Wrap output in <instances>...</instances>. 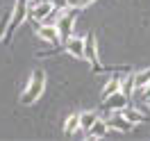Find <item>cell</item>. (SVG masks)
I'll use <instances>...</instances> for the list:
<instances>
[{"mask_svg":"<svg viewBox=\"0 0 150 141\" xmlns=\"http://www.w3.org/2000/svg\"><path fill=\"white\" fill-rule=\"evenodd\" d=\"M43 89H46V73H43V68H37L32 77H30V84L28 89L21 94V105H32L37 103L41 94H43Z\"/></svg>","mask_w":150,"mask_h":141,"instance_id":"6da1fadb","label":"cell"},{"mask_svg":"<svg viewBox=\"0 0 150 141\" xmlns=\"http://www.w3.org/2000/svg\"><path fill=\"white\" fill-rule=\"evenodd\" d=\"M25 18H30V7L28 0H16L14 2V11H11V21H9V30H7V37H5V43L11 41V34L25 23Z\"/></svg>","mask_w":150,"mask_h":141,"instance_id":"7a4b0ae2","label":"cell"},{"mask_svg":"<svg viewBox=\"0 0 150 141\" xmlns=\"http://www.w3.org/2000/svg\"><path fill=\"white\" fill-rule=\"evenodd\" d=\"M75 18H77V7H66L59 18H57V30H59V37H62V43L68 41L73 37V30H75Z\"/></svg>","mask_w":150,"mask_h":141,"instance_id":"3957f363","label":"cell"},{"mask_svg":"<svg viewBox=\"0 0 150 141\" xmlns=\"http://www.w3.org/2000/svg\"><path fill=\"white\" fill-rule=\"evenodd\" d=\"M84 52H86V62L91 64L93 73H103L105 68L98 62V39H96V32H89L84 39Z\"/></svg>","mask_w":150,"mask_h":141,"instance_id":"277c9868","label":"cell"},{"mask_svg":"<svg viewBox=\"0 0 150 141\" xmlns=\"http://www.w3.org/2000/svg\"><path fill=\"white\" fill-rule=\"evenodd\" d=\"M107 125H109V130H114V132H130L132 128H134V123L123 112H114V116L107 118Z\"/></svg>","mask_w":150,"mask_h":141,"instance_id":"5b68a950","label":"cell"},{"mask_svg":"<svg viewBox=\"0 0 150 141\" xmlns=\"http://www.w3.org/2000/svg\"><path fill=\"white\" fill-rule=\"evenodd\" d=\"M62 48H64L68 55L77 57V59H86V52H84V39L71 37L68 41H64V43H62Z\"/></svg>","mask_w":150,"mask_h":141,"instance_id":"8992f818","label":"cell"},{"mask_svg":"<svg viewBox=\"0 0 150 141\" xmlns=\"http://www.w3.org/2000/svg\"><path fill=\"white\" fill-rule=\"evenodd\" d=\"M127 103H130V96L123 94V89L116 91V94H112L107 100H103L105 107H107V109H114V112H123V109L127 107Z\"/></svg>","mask_w":150,"mask_h":141,"instance_id":"52a82bcc","label":"cell"},{"mask_svg":"<svg viewBox=\"0 0 150 141\" xmlns=\"http://www.w3.org/2000/svg\"><path fill=\"white\" fill-rule=\"evenodd\" d=\"M52 9H55V7H52V2H50V0H39L37 5L30 9V18L41 23L46 16H50V14H52Z\"/></svg>","mask_w":150,"mask_h":141,"instance_id":"ba28073f","label":"cell"},{"mask_svg":"<svg viewBox=\"0 0 150 141\" xmlns=\"http://www.w3.org/2000/svg\"><path fill=\"white\" fill-rule=\"evenodd\" d=\"M37 34H39V39H43V41L52 43V46L62 43V37H59V30H57V25H46V23H41V28L37 30Z\"/></svg>","mask_w":150,"mask_h":141,"instance_id":"9c48e42d","label":"cell"},{"mask_svg":"<svg viewBox=\"0 0 150 141\" xmlns=\"http://www.w3.org/2000/svg\"><path fill=\"white\" fill-rule=\"evenodd\" d=\"M80 118H82V114H80V112L71 114V116L66 118V123H64V134H66V137H73V134H77V132L82 130Z\"/></svg>","mask_w":150,"mask_h":141,"instance_id":"30bf717a","label":"cell"},{"mask_svg":"<svg viewBox=\"0 0 150 141\" xmlns=\"http://www.w3.org/2000/svg\"><path fill=\"white\" fill-rule=\"evenodd\" d=\"M116 91H121V73H114V75L107 80V84H105L100 98H103V100H107V98H109L112 94H116Z\"/></svg>","mask_w":150,"mask_h":141,"instance_id":"8fae6325","label":"cell"},{"mask_svg":"<svg viewBox=\"0 0 150 141\" xmlns=\"http://www.w3.org/2000/svg\"><path fill=\"white\" fill-rule=\"evenodd\" d=\"M134 80H137V89H134V94L141 96L150 86V68H143V71H139V73H134Z\"/></svg>","mask_w":150,"mask_h":141,"instance_id":"7c38bea8","label":"cell"},{"mask_svg":"<svg viewBox=\"0 0 150 141\" xmlns=\"http://www.w3.org/2000/svg\"><path fill=\"white\" fill-rule=\"evenodd\" d=\"M107 132H109L107 121H100V118H98V121L93 123V128L89 130V134H86V137H89V139H103V137H107Z\"/></svg>","mask_w":150,"mask_h":141,"instance_id":"4fadbf2b","label":"cell"},{"mask_svg":"<svg viewBox=\"0 0 150 141\" xmlns=\"http://www.w3.org/2000/svg\"><path fill=\"white\" fill-rule=\"evenodd\" d=\"M100 116H98V112H82V118H80V125H82V132L84 134H89V130L93 128V123L98 121Z\"/></svg>","mask_w":150,"mask_h":141,"instance_id":"5bb4252c","label":"cell"},{"mask_svg":"<svg viewBox=\"0 0 150 141\" xmlns=\"http://www.w3.org/2000/svg\"><path fill=\"white\" fill-rule=\"evenodd\" d=\"M121 89H123V94H127L132 98L134 96V89H137V80H134V73H127L125 75V80H123V75H121Z\"/></svg>","mask_w":150,"mask_h":141,"instance_id":"9a60e30c","label":"cell"},{"mask_svg":"<svg viewBox=\"0 0 150 141\" xmlns=\"http://www.w3.org/2000/svg\"><path fill=\"white\" fill-rule=\"evenodd\" d=\"M9 21H11V11H2L0 14V41H5V37H7Z\"/></svg>","mask_w":150,"mask_h":141,"instance_id":"2e32d148","label":"cell"},{"mask_svg":"<svg viewBox=\"0 0 150 141\" xmlns=\"http://www.w3.org/2000/svg\"><path fill=\"white\" fill-rule=\"evenodd\" d=\"M123 114H125V116H127V118H130L134 125H139V123L146 121V116H143L139 109H132V107H125V109H123Z\"/></svg>","mask_w":150,"mask_h":141,"instance_id":"e0dca14e","label":"cell"},{"mask_svg":"<svg viewBox=\"0 0 150 141\" xmlns=\"http://www.w3.org/2000/svg\"><path fill=\"white\" fill-rule=\"evenodd\" d=\"M93 0H68V7H77V9H84V7H89Z\"/></svg>","mask_w":150,"mask_h":141,"instance_id":"ac0fdd59","label":"cell"},{"mask_svg":"<svg viewBox=\"0 0 150 141\" xmlns=\"http://www.w3.org/2000/svg\"><path fill=\"white\" fill-rule=\"evenodd\" d=\"M50 2H52V7H55V9H62V11L68 7V0H50Z\"/></svg>","mask_w":150,"mask_h":141,"instance_id":"d6986e66","label":"cell"},{"mask_svg":"<svg viewBox=\"0 0 150 141\" xmlns=\"http://www.w3.org/2000/svg\"><path fill=\"white\" fill-rule=\"evenodd\" d=\"M143 96H150V86H148V89H146V91H143Z\"/></svg>","mask_w":150,"mask_h":141,"instance_id":"ffe728a7","label":"cell"},{"mask_svg":"<svg viewBox=\"0 0 150 141\" xmlns=\"http://www.w3.org/2000/svg\"><path fill=\"white\" fill-rule=\"evenodd\" d=\"M146 103H148V107H150V96H146Z\"/></svg>","mask_w":150,"mask_h":141,"instance_id":"44dd1931","label":"cell"}]
</instances>
